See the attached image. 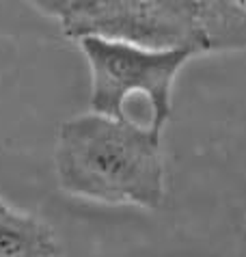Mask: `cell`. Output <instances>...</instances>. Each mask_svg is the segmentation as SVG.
<instances>
[{
  "instance_id": "3957f363",
  "label": "cell",
  "mask_w": 246,
  "mask_h": 257,
  "mask_svg": "<svg viewBox=\"0 0 246 257\" xmlns=\"http://www.w3.org/2000/svg\"><path fill=\"white\" fill-rule=\"evenodd\" d=\"M91 69V112L128 119L130 95H143L151 106V127L162 132L173 110V84L190 52H151L117 41L84 37L78 41Z\"/></svg>"
},
{
  "instance_id": "277c9868",
  "label": "cell",
  "mask_w": 246,
  "mask_h": 257,
  "mask_svg": "<svg viewBox=\"0 0 246 257\" xmlns=\"http://www.w3.org/2000/svg\"><path fill=\"white\" fill-rule=\"evenodd\" d=\"M0 257H63L52 227L28 212L0 210Z\"/></svg>"
},
{
  "instance_id": "6da1fadb",
  "label": "cell",
  "mask_w": 246,
  "mask_h": 257,
  "mask_svg": "<svg viewBox=\"0 0 246 257\" xmlns=\"http://www.w3.org/2000/svg\"><path fill=\"white\" fill-rule=\"evenodd\" d=\"M162 132L130 119L86 112L67 119L56 139V180L71 197L158 210L164 201Z\"/></svg>"
},
{
  "instance_id": "7a4b0ae2",
  "label": "cell",
  "mask_w": 246,
  "mask_h": 257,
  "mask_svg": "<svg viewBox=\"0 0 246 257\" xmlns=\"http://www.w3.org/2000/svg\"><path fill=\"white\" fill-rule=\"evenodd\" d=\"M61 26L76 41L97 37L151 52H207L194 0H80Z\"/></svg>"
},
{
  "instance_id": "8992f818",
  "label": "cell",
  "mask_w": 246,
  "mask_h": 257,
  "mask_svg": "<svg viewBox=\"0 0 246 257\" xmlns=\"http://www.w3.org/2000/svg\"><path fill=\"white\" fill-rule=\"evenodd\" d=\"M26 3H31L37 11L46 13V16H50V18L61 20L65 13H67L76 3H80V0H26Z\"/></svg>"
},
{
  "instance_id": "5b68a950",
  "label": "cell",
  "mask_w": 246,
  "mask_h": 257,
  "mask_svg": "<svg viewBox=\"0 0 246 257\" xmlns=\"http://www.w3.org/2000/svg\"><path fill=\"white\" fill-rule=\"evenodd\" d=\"M207 52L246 50V0H194Z\"/></svg>"
},
{
  "instance_id": "52a82bcc",
  "label": "cell",
  "mask_w": 246,
  "mask_h": 257,
  "mask_svg": "<svg viewBox=\"0 0 246 257\" xmlns=\"http://www.w3.org/2000/svg\"><path fill=\"white\" fill-rule=\"evenodd\" d=\"M5 205H7V203L3 201V199H0V210H3V208H5Z\"/></svg>"
}]
</instances>
